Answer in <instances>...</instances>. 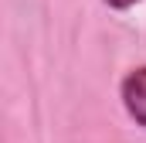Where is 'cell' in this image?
<instances>
[{
    "label": "cell",
    "mask_w": 146,
    "mask_h": 143,
    "mask_svg": "<svg viewBox=\"0 0 146 143\" xmlns=\"http://www.w3.org/2000/svg\"><path fill=\"white\" fill-rule=\"evenodd\" d=\"M122 106L129 112V119L136 126H146V65L133 68L126 78H122Z\"/></svg>",
    "instance_id": "cell-1"
},
{
    "label": "cell",
    "mask_w": 146,
    "mask_h": 143,
    "mask_svg": "<svg viewBox=\"0 0 146 143\" xmlns=\"http://www.w3.org/2000/svg\"><path fill=\"white\" fill-rule=\"evenodd\" d=\"M106 7H112V10H129V7H136L139 0H102Z\"/></svg>",
    "instance_id": "cell-2"
}]
</instances>
